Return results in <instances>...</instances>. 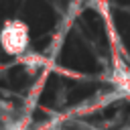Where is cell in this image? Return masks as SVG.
<instances>
[{"label":"cell","mask_w":130,"mask_h":130,"mask_svg":"<svg viewBox=\"0 0 130 130\" xmlns=\"http://www.w3.org/2000/svg\"><path fill=\"white\" fill-rule=\"evenodd\" d=\"M0 43L6 55L12 57H22L24 51L28 49L30 43V30L28 24L20 18H10L4 22L2 30H0Z\"/></svg>","instance_id":"1"},{"label":"cell","mask_w":130,"mask_h":130,"mask_svg":"<svg viewBox=\"0 0 130 130\" xmlns=\"http://www.w3.org/2000/svg\"><path fill=\"white\" fill-rule=\"evenodd\" d=\"M4 130H24V122H18V124H16V122H14V124H12V126H6V128H4Z\"/></svg>","instance_id":"2"}]
</instances>
